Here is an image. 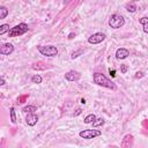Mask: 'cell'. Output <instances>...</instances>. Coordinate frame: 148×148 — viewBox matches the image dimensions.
Wrapping results in <instances>:
<instances>
[{
	"mask_svg": "<svg viewBox=\"0 0 148 148\" xmlns=\"http://www.w3.org/2000/svg\"><path fill=\"white\" fill-rule=\"evenodd\" d=\"M9 24H7V23H3V24H1L0 25V35H3V34H6V32H9Z\"/></svg>",
	"mask_w": 148,
	"mask_h": 148,
	"instance_id": "15",
	"label": "cell"
},
{
	"mask_svg": "<svg viewBox=\"0 0 148 148\" xmlns=\"http://www.w3.org/2000/svg\"><path fill=\"white\" fill-rule=\"evenodd\" d=\"M25 121L29 126H35L38 121V117L35 114V112H29L25 117Z\"/></svg>",
	"mask_w": 148,
	"mask_h": 148,
	"instance_id": "9",
	"label": "cell"
},
{
	"mask_svg": "<svg viewBox=\"0 0 148 148\" xmlns=\"http://www.w3.org/2000/svg\"><path fill=\"white\" fill-rule=\"evenodd\" d=\"M74 37H75V34H69V35H68V38H69V39H72V38H74Z\"/></svg>",
	"mask_w": 148,
	"mask_h": 148,
	"instance_id": "26",
	"label": "cell"
},
{
	"mask_svg": "<svg viewBox=\"0 0 148 148\" xmlns=\"http://www.w3.org/2000/svg\"><path fill=\"white\" fill-rule=\"evenodd\" d=\"M130 56V51L127 49H124V47H120L116 51V58L117 59H125Z\"/></svg>",
	"mask_w": 148,
	"mask_h": 148,
	"instance_id": "10",
	"label": "cell"
},
{
	"mask_svg": "<svg viewBox=\"0 0 148 148\" xmlns=\"http://www.w3.org/2000/svg\"><path fill=\"white\" fill-rule=\"evenodd\" d=\"M9 114H10V120H12V123L15 124V123H16V114H15V109H14L13 106L9 109Z\"/></svg>",
	"mask_w": 148,
	"mask_h": 148,
	"instance_id": "19",
	"label": "cell"
},
{
	"mask_svg": "<svg viewBox=\"0 0 148 148\" xmlns=\"http://www.w3.org/2000/svg\"><path fill=\"white\" fill-rule=\"evenodd\" d=\"M22 111H23V112H25V113L35 112V111H37V108H36L35 105H27V106H24V108L22 109Z\"/></svg>",
	"mask_w": 148,
	"mask_h": 148,
	"instance_id": "14",
	"label": "cell"
},
{
	"mask_svg": "<svg viewBox=\"0 0 148 148\" xmlns=\"http://www.w3.org/2000/svg\"><path fill=\"white\" fill-rule=\"evenodd\" d=\"M91 124H92V127L101 126V125H103V124H104V119H103V118H96Z\"/></svg>",
	"mask_w": 148,
	"mask_h": 148,
	"instance_id": "20",
	"label": "cell"
},
{
	"mask_svg": "<svg viewBox=\"0 0 148 148\" xmlns=\"http://www.w3.org/2000/svg\"><path fill=\"white\" fill-rule=\"evenodd\" d=\"M7 15H8V9H7V7L1 6V7H0V20H3Z\"/></svg>",
	"mask_w": 148,
	"mask_h": 148,
	"instance_id": "13",
	"label": "cell"
},
{
	"mask_svg": "<svg viewBox=\"0 0 148 148\" xmlns=\"http://www.w3.org/2000/svg\"><path fill=\"white\" fill-rule=\"evenodd\" d=\"M92 80H94V82H95L96 84L102 86V87H104V88H108V89H111V90H114V89H116V84H114L111 80H109V79H108L104 74H102V73H98V72L94 73V74H92Z\"/></svg>",
	"mask_w": 148,
	"mask_h": 148,
	"instance_id": "1",
	"label": "cell"
},
{
	"mask_svg": "<svg viewBox=\"0 0 148 148\" xmlns=\"http://www.w3.org/2000/svg\"><path fill=\"white\" fill-rule=\"evenodd\" d=\"M81 103H82V104H86V99H84V98H82V99H81Z\"/></svg>",
	"mask_w": 148,
	"mask_h": 148,
	"instance_id": "27",
	"label": "cell"
},
{
	"mask_svg": "<svg viewBox=\"0 0 148 148\" xmlns=\"http://www.w3.org/2000/svg\"><path fill=\"white\" fill-rule=\"evenodd\" d=\"M125 8H126V10H127V12H130V13H134V12L136 10V6H135L133 2L127 3V5L125 6Z\"/></svg>",
	"mask_w": 148,
	"mask_h": 148,
	"instance_id": "17",
	"label": "cell"
},
{
	"mask_svg": "<svg viewBox=\"0 0 148 148\" xmlns=\"http://www.w3.org/2000/svg\"><path fill=\"white\" fill-rule=\"evenodd\" d=\"M109 73H110V75H111L112 77L116 76V71H114V69H111V68H110V69H109Z\"/></svg>",
	"mask_w": 148,
	"mask_h": 148,
	"instance_id": "23",
	"label": "cell"
},
{
	"mask_svg": "<svg viewBox=\"0 0 148 148\" xmlns=\"http://www.w3.org/2000/svg\"><path fill=\"white\" fill-rule=\"evenodd\" d=\"M95 119H96V116H95L94 113H90V114H88V116L84 118L83 121H84V124H91Z\"/></svg>",
	"mask_w": 148,
	"mask_h": 148,
	"instance_id": "16",
	"label": "cell"
},
{
	"mask_svg": "<svg viewBox=\"0 0 148 148\" xmlns=\"http://www.w3.org/2000/svg\"><path fill=\"white\" fill-rule=\"evenodd\" d=\"M132 143H133V135L126 134V135L124 136L123 141H121V147H124V148H125V147H131Z\"/></svg>",
	"mask_w": 148,
	"mask_h": 148,
	"instance_id": "11",
	"label": "cell"
},
{
	"mask_svg": "<svg viewBox=\"0 0 148 148\" xmlns=\"http://www.w3.org/2000/svg\"><path fill=\"white\" fill-rule=\"evenodd\" d=\"M5 84V79H3V76H1V79H0V86H3Z\"/></svg>",
	"mask_w": 148,
	"mask_h": 148,
	"instance_id": "25",
	"label": "cell"
},
{
	"mask_svg": "<svg viewBox=\"0 0 148 148\" xmlns=\"http://www.w3.org/2000/svg\"><path fill=\"white\" fill-rule=\"evenodd\" d=\"M82 53H83V51H82V50H79V51H75V52H73V53H72V56H71V58H72V59H75V58H77V57H79L80 54H82Z\"/></svg>",
	"mask_w": 148,
	"mask_h": 148,
	"instance_id": "21",
	"label": "cell"
},
{
	"mask_svg": "<svg viewBox=\"0 0 148 148\" xmlns=\"http://www.w3.org/2000/svg\"><path fill=\"white\" fill-rule=\"evenodd\" d=\"M28 30H29V27H28L27 23H18L15 27L10 28V30L8 32V36L9 37H18V36L24 35Z\"/></svg>",
	"mask_w": 148,
	"mask_h": 148,
	"instance_id": "2",
	"label": "cell"
},
{
	"mask_svg": "<svg viewBox=\"0 0 148 148\" xmlns=\"http://www.w3.org/2000/svg\"><path fill=\"white\" fill-rule=\"evenodd\" d=\"M136 75H135V77H141L142 75H143V73L142 72H138V73H135Z\"/></svg>",
	"mask_w": 148,
	"mask_h": 148,
	"instance_id": "24",
	"label": "cell"
},
{
	"mask_svg": "<svg viewBox=\"0 0 148 148\" xmlns=\"http://www.w3.org/2000/svg\"><path fill=\"white\" fill-rule=\"evenodd\" d=\"M71 1H72V0H64V2H65V3H69Z\"/></svg>",
	"mask_w": 148,
	"mask_h": 148,
	"instance_id": "28",
	"label": "cell"
},
{
	"mask_svg": "<svg viewBox=\"0 0 148 148\" xmlns=\"http://www.w3.org/2000/svg\"><path fill=\"white\" fill-rule=\"evenodd\" d=\"M42 81H43V79H42V76L38 75V74H35V75H32V77H31V82H32V83L38 84V83H42Z\"/></svg>",
	"mask_w": 148,
	"mask_h": 148,
	"instance_id": "18",
	"label": "cell"
},
{
	"mask_svg": "<svg viewBox=\"0 0 148 148\" xmlns=\"http://www.w3.org/2000/svg\"><path fill=\"white\" fill-rule=\"evenodd\" d=\"M139 23L142 24V27H143V32H145V34H148V17H147V16H143V17L139 18Z\"/></svg>",
	"mask_w": 148,
	"mask_h": 148,
	"instance_id": "12",
	"label": "cell"
},
{
	"mask_svg": "<svg viewBox=\"0 0 148 148\" xmlns=\"http://www.w3.org/2000/svg\"><path fill=\"white\" fill-rule=\"evenodd\" d=\"M120 72H121L123 74H125V73L127 72V66H126V65H120Z\"/></svg>",
	"mask_w": 148,
	"mask_h": 148,
	"instance_id": "22",
	"label": "cell"
},
{
	"mask_svg": "<svg viewBox=\"0 0 148 148\" xmlns=\"http://www.w3.org/2000/svg\"><path fill=\"white\" fill-rule=\"evenodd\" d=\"M80 77H81V74L77 71H69L65 74V79L67 81H77L80 80Z\"/></svg>",
	"mask_w": 148,
	"mask_h": 148,
	"instance_id": "8",
	"label": "cell"
},
{
	"mask_svg": "<svg viewBox=\"0 0 148 148\" xmlns=\"http://www.w3.org/2000/svg\"><path fill=\"white\" fill-rule=\"evenodd\" d=\"M105 37L106 36L103 32H95L88 37V43L89 44H99L105 39Z\"/></svg>",
	"mask_w": 148,
	"mask_h": 148,
	"instance_id": "6",
	"label": "cell"
},
{
	"mask_svg": "<svg viewBox=\"0 0 148 148\" xmlns=\"http://www.w3.org/2000/svg\"><path fill=\"white\" fill-rule=\"evenodd\" d=\"M37 50L42 56L45 57H56L58 54V49L54 45H38Z\"/></svg>",
	"mask_w": 148,
	"mask_h": 148,
	"instance_id": "3",
	"label": "cell"
},
{
	"mask_svg": "<svg viewBox=\"0 0 148 148\" xmlns=\"http://www.w3.org/2000/svg\"><path fill=\"white\" fill-rule=\"evenodd\" d=\"M125 24V18L119 14H113L109 18V25L112 29H119Z\"/></svg>",
	"mask_w": 148,
	"mask_h": 148,
	"instance_id": "4",
	"label": "cell"
},
{
	"mask_svg": "<svg viewBox=\"0 0 148 148\" xmlns=\"http://www.w3.org/2000/svg\"><path fill=\"white\" fill-rule=\"evenodd\" d=\"M79 135H80V138L90 140V139H95L97 136H101L102 132L99 130H83V131H81L79 133Z\"/></svg>",
	"mask_w": 148,
	"mask_h": 148,
	"instance_id": "5",
	"label": "cell"
},
{
	"mask_svg": "<svg viewBox=\"0 0 148 148\" xmlns=\"http://www.w3.org/2000/svg\"><path fill=\"white\" fill-rule=\"evenodd\" d=\"M13 51H14V46L10 43H5L0 47V53L2 56H9V54L13 53Z\"/></svg>",
	"mask_w": 148,
	"mask_h": 148,
	"instance_id": "7",
	"label": "cell"
}]
</instances>
